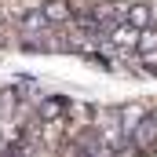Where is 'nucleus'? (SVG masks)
<instances>
[{
  "instance_id": "1",
  "label": "nucleus",
  "mask_w": 157,
  "mask_h": 157,
  "mask_svg": "<svg viewBox=\"0 0 157 157\" xmlns=\"http://www.w3.org/2000/svg\"><path fill=\"white\" fill-rule=\"evenodd\" d=\"M70 106H73V99H66V95H40L33 121H66Z\"/></svg>"
}]
</instances>
